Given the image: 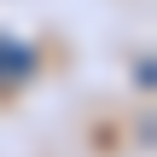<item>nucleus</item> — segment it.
Here are the masks:
<instances>
[{
	"label": "nucleus",
	"mask_w": 157,
	"mask_h": 157,
	"mask_svg": "<svg viewBox=\"0 0 157 157\" xmlns=\"http://www.w3.org/2000/svg\"><path fill=\"white\" fill-rule=\"evenodd\" d=\"M35 47L29 41H17V35H0V87H17V82H29L35 76Z\"/></svg>",
	"instance_id": "f257e3e1"
}]
</instances>
